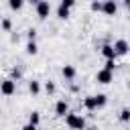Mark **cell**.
<instances>
[{
    "instance_id": "obj_18",
    "label": "cell",
    "mask_w": 130,
    "mask_h": 130,
    "mask_svg": "<svg viewBox=\"0 0 130 130\" xmlns=\"http://www.w3.org/2000/svg\"><path fill=\"white\" fill-rule=\"evenodd\" d=\"M120 120H122V122H128V120H130V110H128V108H122V110H120Z\"/></svg>"
},
{
    "instance_id": "obj_2",
    "label": "cell",
    "mask_w": 130,
    "mask_h": 130,
    "mask_svg": "<svg viewBox=\"0 0 130 130\" xmlns=\"http://www.w3.org/2000/svg\"><path fill=\"white\" fill-rule=\"evenodd\" d=\"M65 124L71 128V130H85V118L81 116V114H73V112H67L65 116Z\"/></svg>"
},
{
    "instance_id": "obj_5",
    "label": "cell",
    "mask_w": 130,
    "mask_h": 130,
    "mask_svg": "<svg viewBox=\"0 0 130 130\" xmlns=\"http://www.w3.org/2000/svg\"><path fill=\"white\" fill-rule=\"evenodd\" d=\"M14 91H16V81H12L10 77H6V79H2L0 81V93L2 95H14Z\"/></svg>"
},
{
    "instance_id": "obj_4",
    "label": "cell",
    "mask_w": 130,
    "mask_h": 130,
    "mask_svg": "<svg viewBox=\"0 0 130 130\" xmlns=\"http://www.w3.org/2000/svg\"><path fill=\"white\" fill-rule=\"evenodd\" d=\"M75 6V2L73 0H61L59 2V6H57V16L61 18V20H65V18H69V10Z\"/></svg>"
},
{
    "instance_id": "obj_21",
    "label": "cell",
    "mask_w": 130,
    "mask_h": 130,
    "mask_svg": "<svg viewBox=\"0 0 130 130\" xmlns=\"http://www.w3.org/2000/svg\"><path fill=\"white\" fill-rule=\"evenodd\" d=\"M89 8H91L93 12H100V10H102V2H91V4H89Z\"/></svg>"
},
{
    "instance_id": "obj_1",
    "label": "cell",
    "mask_w": 130,
    "mask_h": 130,
    "mask_svg": "<svg viewBox=\"0 0 130 130\" xmlns=\"http://www.w3.org/2000/svg\"><path fill=\"white\" fill-rule=\"evenodd\" d=\"M106 104H108V95H106V93H95V95L83 98V108L89 110V112H93V110H98V108H104Z\"/></svg>"
},
{
    "instance_id": "obj_6",
    "label": "cell",
    "mask_w": 130,
    "mask_h": 130,
    "mask_svg": "<svg viewBox=\"0 0 130 130\" xmlns=\"http://www.w3.org/2000/svg\"><path fill=\"white\" fill-rule=\"evenodd\" d=\"M112 49H114L116 57H120V55L124 57V55H128V51H130V45H128V41H126V39H118V41H114Z\"/></svg>"
},
{
    "instance_id": "obj_20",
    "label": "cell",
    "mask_w": 130,
    "mask_h": 130,
    "mask_svg": "<svg viewBox=\"0 0 130 130\" xmlns=\"http://www.w3.org/2000/svg\"><path fill=\"white\" fill-rule=\"evenodd\" d=\"M104 69H106V71H112V73H114V69H116V61H106Z\"/></svg>"
},
{
    "instance_id": "obj_22",
    "label": "cell",
    "mask_w": 130,
    "mask_h": 130,
    "mask_svg": "<svg viewBox=\"0 0 130 130\" xmlns=\"http://www.w3.org/2000/svg\"><path fill=\"white\" fill-rule=\"evenodd\" d=\"M20 75H22V73H20L18 69H12V77H10V79H12V81H16V79H18Z\"/></svg>"
},
{
    "instance_id": "obj_23",
    "label": "cell",
    "mask_w": 130,
    "mask_h": 130,
    "mask_svg": "<svg viewBox=\"0 0 130 130\" xmlns=\"http://www.w3.org/2000/svg\"><path fill=\"white\" fill-rule=\"evenodd\" d=\"M20 130H37V128H35V126H30V124H24Z\"/></svg>"
},
{
    "instance_id": "obj_9",
    "label": "cell",
    "mask_w": 130,
    "mask_h": 130,
    "mask_svg": "<svg viewBox=\"0 0 130 130\" xmlns=\"http://www.w3.org/2000/svg\"><path fill=\"white\" fill-rule=\"evenodd\" d=\"M61 75L65 77V81H73V79H75V75H77V69H75L73 65H63Z\"/></svg>"
},
{
    "instance_id": "obj_8",
    "label": "cell",
    "mask_w": 130,
    "mask_h": 130,
    "mask_svg": "<svg viewBox=\"0 0 130 130\" xmlns=\"http://www.w3.org/2000/svg\"><path fill=\"white\" fill-rule=\"evenodd\" d=\"M102 12H104L106 16H114V14L118 12V2H116V0H106V2H102Z\"/></svg>"
},
{
    "instance_id": "obj_11",
    "label": "cell",
    "mask_w": 130,
    "mask_h": 130,
    "mask_svg": "<svg viewBox=\"0 0 130 130\" xmlns=\"http://www.w3.org/2000/svg\"><path fill=\"white\" fill-rule=\"evenodd\" d=\"M102 55L106 57V61H116L118 57H116V53H114V49H112V45L110 43H106V45H102Z\"/></svg>"
},
{
    "instance_id": "obj_15",
    "label": "cell",
    "mask_w": 130,
    "mask_h": 130,
    "mask_svg": "<svg viewBox=\"0 0 130 130\" xmlns=\"http://www.w3.org/2000/svg\"><path fill=\"white\" fill-rule=\"evenodd\" d=\"M0 26H2V30H4V32H10V30H12V20L6 16V18H2V20H0Z\"/></svg>"
},
{
    "instance_id": "obj_3",
    "label": "cell",
    "mask_w": 130,
    "mask_h": 130,
    "mask_svg": "<svg viewBox=\"0 0 130 130\" xmlns=\"http://www.w3.org/2000/svg\"><path fill=\"white\" fill-rule=\"evenodd\" d=\"M35 8H37V16L41 18V20H45L49 14H51V2L49 0H39V2H35Z\"/></svg>"
},
{
    "instance_id": "obj_14",
    "label": "cell",
    "mask_w": 130,
    "mask_h": 130,
    "mask_svg": "<svg viewBox=\"0 0 130 130\" xmlns=\"http://www.w3.org/2000/svg\"><path fill=\"white\" fill-rule=\"evenodd\" d=\"M24 49H26L28 55H37V53H39V45H37V41H28Z\"/></svg>"
},
{
    "instance_id": "obj_19",
    "label": "cell",
    "mask_w": 130,
    "mask_h": 130,
    "mask_svg": "<svg viewBox=\"0 0 130 130\" xmlns=\"http://www.w3.org/2000/svg\"><path fill=\"white\" fill-rule=\"evenodd\" d=\"M26 39L28 41H37V28H28L26 30Z\"/></svg>"
},
{
    "instance_id": "obj_17",
    "label": "cell",
    "mask_w": 130,
    "mask_h": 130,
    "mask_svg": "<svg viewBox=\"0 0 130 130\" xmlns=\"http://www.w3.org/2000/svg\"><path fill=\"white\" fill-rule=\"evenodd\" d=\"M45 91H47L49 95H53V93L57 91V85H55L53 81H45Z\"/></svg>"
},
{
    "instance_id": "obj_16",
    "label": "cell",
    "mask_w": 130,
    "mask_h": 130,
    "mask_svg": "<svg viewBox=\"0 0 130 130\" xmlns=\"http://www.w3.org/2000/svg\"><path fill=\"white\" fill-rule=\"evenodd\" d=\"M22 6H24L22 0H10V2H8V8H10V10H20Z\"/></svg>"
},
{
    "instance_id": "obj_13",
    "label": "cell",
    "mask_w": 130,
    "mask_h": 130,
    "mask_svg": "<svg viewBox=\"0 0 130 130\" xmlns=\"http://www.w3.org/2000/svg\"><path fill=\"white\" fill-rule=\"evenodd\" d=\"M39 122H41V112H30V114H28V124L37 128Z\"/></svg>"
},
{
    "instance_id": "obj_10",
    "label": "cell",
    "mask_w": 130,
    "mask_h": 130,
    "mask_svg": "<svg viewBox=\"0 0 130 130\" xmlns=\"http://www.w3.org/2000/svg\"><path fill=\"white\" fill-rule=\"evenodd\" d=\"M67 112H69V104H67V100H59V102L55 104V116L63 118Z\"/></svg>"
},
{
    "instance_id": "obj_7",
    "label": "cell",
    "mask_w": 130,
    "mask_h": 130,
    "mask_svg": "<svg viewBox=\"0 0 130 130\" xmlns=\"http://www.w3.org/2000/svg\"><path fill=\"white\" fill-rule=\"evenodd\" d=\"M95 81L102 83V85H108V83L114 81V73H112V71H106V69H100V71L95 73Z\"/></svg>"
},
{
    "instance_id": "obj_12",
    "label": "cell",
    "mask_w": 130,
    "mask_h": 130,
    "mask_svg": "<svg viewBox=\"0 0 130 130\" xmlns=\"http://www.w3.org/2000/svg\"><path fill=\"white\" fill-rule=\"evenodd\" d=\"M28 91H30L32 95H37V93H41V81H37V79H32V81H28Z\"/></svg>"
}]
</instances>
